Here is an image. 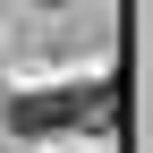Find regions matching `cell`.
<instances>
[{
  "instance_id": "cell-1",
  "label": "cell",
  "mask_w": 153,
  "mask_h": 153,
  "mask_svg": "<svg viewBox=\"0 0 153 153\" xmlns=\"http://www.w3.org/2000/svg\"><path fill=\"white\" fill-rule=\"evenodd\" d=\"M111 119V85L94 76V85H60V94H26V102H9V128L17 136H60V128H102Z\"/></svg>"
}]
</instances>
